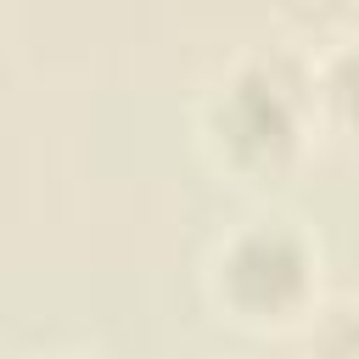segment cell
I'll use <instances>...</instances> for the list:
<instances>
[{"label": "cell", "mask_w": 359, "mask_h": 359, "mask_svg": "<svg viewBox=\"0 0 359 359\" xmlns=\"http://www.w3.org/2000/svg\"><path fill=\"white\" fill-rule=\"evenodd\" d=\"M309 286V258H303V241L292 230H252L236 241L230 252V292L236 303L247 309H264V314H280L286 303H297Z\"/></svg>", "instance_id": "1"}, {"label": "cell", "mask_w": 359, "mask_h": 359, "mask_svg": "<svg viewBox=\"0 0 359 359\" xmlns=\"http://www.w3.org/2000/svg\"><path fill=\"white\" fill-rule=\"evenodd\" d=\"M219 129L236 157L269 163L292 146V101H286V90H275L264 79H241L230 90V101L219 107Z\"/></svg>", "instance_id": "2"}, {"label": "cell", "mask_w": 359, "mask_h": 359, "mask_svg": "<svg viewBox=\"0 0 359 359\" xmlns=\"http://www.w3.org/2000/svg\"><path fill=\"white\" fill-rule=\"evenodd\" d=\"M320 353H325V359H359V314L331 320V331H325Z\"/></svg>", "instance_id": "3"}, {"label": "cell", "mask_w": 359, "mask_h": 359, "mask_svg": "<svg viewBox=\"0 0 359 359\" xmlns=\"http://www.w3.org/2000/svg\"><path fill=\"white\" fill-rule=\"evenodd\" d=\"M331 90H337L342 112H353V118H359V50H348V56L337 62V79H331Z\"/></svg>", "instance_id": "4"}]
</instances>
